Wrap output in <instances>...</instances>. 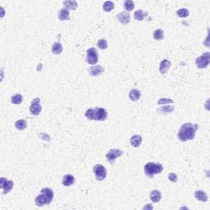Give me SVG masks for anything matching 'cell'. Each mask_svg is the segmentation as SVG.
Masks as SVG:
<instances>
[{"instance_id":"6da1fadb","label":"cell","mask_w":210,"mask_h":210,"mask_svg":"<svg viewBox=\"0 0 210 210\" xmlns=\"http://www.w3.org/2000/svg\"><path fill=\"white\" fill-rule=\"evenodd\" d=\"M199 128L197 124L192 123H185L181 126L178 132V139L182 142L187 141H191L195 138V132Z\"/></svg>"},{"instance_id":"7a4b0ae2","label":"cell","mask_w":210,"mask_h":210,"mask_svg":"<svg viewBox=\"0 0 210 210\" xmlns=\"http://www.w3.org/2000/svg\"><path fill=\"white\" fill-rule=\"evenodd\" d=\"M54 198V192L50 188H43L41 190V195H39L36 198V204L42 207L45 204H49Z\"/></svg>"},{"instance_id":"3957f363","label":"cell","mask_w":210,"mask_h":210,"mask_svg":"<svg viewBox=\"0 0 210 210\" xmlns=\"http://www.w3.org/2000/svg\"><path fill=\"white\" fill-rule=\"evenodd\" d=\"M85 116L89 120L104 121L108 118V113L103 108H89L85 112Z\"/></svg>"},{"instance_id":"277c9868","label":"cell","mask_w":210,"mask_h":210,"mask_svg":"<svg viewBox=\"0 0 210 210\" xmlns=\"http://www.w3.org/2000/svg\"><path fill=\"white\" fill-rule=\"evenodd\" d=\"M163 170V167L161 163H148L144 165V172L146 176L149 178H153L154 175L161 173Z\"/></svg>"},{"instance_id":"5b68a950","label":"cell","mask_w":210,"mask_h":210,"mask_svg":"<svg viewBox=\"0 0 210 210\" xmlns=\"http://www.w3.org/2000/svg\"><path fill=\"white\" fill-rule=\"evenodd\" d=\"M210 62V54L208 52H206L201 56L196 58L195 60V64L197 66L198 68L203 69V68H206L208 66Z\"/></svg>"},{"instance_id":"8992f818","label":"cell","mask_w":210,"mask_h":210,"mask_svg":"<svg viewBox=\"0 0 210 210\" xmlns=\"http://www.w3.org/2000/svg\"><path fill=\"white\" fill-rule=\"evenodd\" d=\"M99 56H98V52L95 48H90L87 50V55L85 61L90 65H95L98 62Z\"/></svg>"},{"instance_id":"52a82bcc","label":"cell","mask_w":210,"mask_h":210,"mask_svg":"<svg viewBox=\"0 0 210 210\" xmlns=\"http://www.w3.org/2000/svg\"><path fill=\"white\" fill-rule=\"evenodd\" d=\"M93 171L95 172L97 181H103L105 179V177L107 176V171L105 169V167L100 164H96L93 167Z\"/></svg>"},{"instance_id":"ba28073f","label":"cell","mask_w":210,"mask_h":210,"mask_svg":"<svg viewBox=\"0 0 210 210\" xmlns=\"http://www.w3.org/2000/svg\"><path fill=\"white\" fill-rule=\"evenodd\" d=\"M123 154L122 151L120 150V149H110L108 153L106 154V158L108 159V161L111 164H113L115 163V160L118 158L121 157Z\"/></svg>"},{"instance_id":"9c48e42d","label":"cell","mask_w":210,"mask_h":210,"mask_svg":"<svg viewBox=\"0 0 210 210\" xmlns=\"http://www.w3.org/2000/svg\"><path fill=\"white\" fill-rule=\"evenodd\" d=\"M30 112L32 115H39L41 112L40 99L39 98H36L31 102V105L30 107Z\"/></svg>"},{"instance_id":"30bf717a","label":"cell","mask_w":210,"mask_h":210,"mask_svg":"<svg viewBox=\"0 0 210 210\" xmlns=\"http://www.w3.org/2000/svg\"><path fill=\"white\" fill-rule=\"evenodd\" d=\"M13 186H14V183L13 181H9L4 177H1V188L3 189L4 195L10 192L13 189Z\"/></svg>"},{"instance_id":"8fae6325","label":"cell","mask_w":210,"mask_h":210,"mask_svg":"<svg viewBox=\"0 0 210 210\" xmlns=\"http://www.w3.org/2000/svg\"><path fill=\"white\" fill-rule=\"evenodd\" d=\"M104 69L101 66H92L89 68V74L91 77H98L103 72Z\"/></svg>"},{"instance_id":"7c38bea8","label":"cell","mask_w":210,"mask_h":210,"mask_svg":"<svg viewBox=\"0 0 210 210\" xmlns=\"http://www.w3.org/2000/svg\"><path fill=\"white\" fill-rule=\"evenodd\" d=\"M117 17L121 23L122 24H128L130 22V20H131V16H130V13H126V12H122V13H118Z\"/></svg>"},{"instance_id":"4fadbf2b","label":"cell","mask_w":210,"mask_h":210,"mask_svg":"<svg viewBox=\"0 0 210 210\" xmlns=\"http://www.w3.org/2000/svg\"><path fill=\"white\" fill-rule=\"evenodd\" d=\"M170 67H171V62L168 61L167 59H164L160 62L159 72H161V74H165L166 72H167Z\"/></svg>"},{"instance_id":"5bb4252c","label":"cell","mask_w":210,"mask_h":210,"mask_svg":"<svg viewBox=\"0 0 210 210\" xmlns=\"http://www.w3.org/2000/svg\"><path fill=\"white\" fill-rule=\"evenodd\" d=\"M75 177L71 174L65 175L63 178H62V184L65 186H70L74 184Z\"/></svg>"},{"instance_id":"9a60e30c","label":"cell","mask_w":210,"mask_h":210,"mask_svg":"<svg viewBox=\"0 0 210 210\" xmlns=\"http://www.w3.org/2000/svg\"><path fill=\"white\" fill-rule=\"evenodd\" d=\"M58 19L60 21H66L70 19L69 10L66 8H62L58 13Z\"/></svg>"},{"instance_id":"2e32d148","label":"cell","mask_w":210,"mask_h":210,"mask_svg":"<svg viewBox=\"0 0 210 210\" xmlns=\"http://www.w3.org/2000/svg\"><path fill=\"white\" fill-rule=\"evenodd\" d=\"M141 93L140 90H136V89H133L131 90L129 93V98L131 101H137L141 99Z\"/></svg>"},{"instance_id":"e0dca14e","label":"cell","mask_w":210,"mask_h":210,"mask_svg":"<svg viewBox=\"0 0 210 210\" xmlns=\"http://www.w3.org/2000/svg\"><path fill=\"white\" fill-rule=\"evenodd\" d=\"M195 197L196 200L202 201V202H206L208 200V195L202 190H196L195 192Z\"/></svg>"},{"instance_id":"ac0fdd59","label":"cell","mask_w":210,"mask_h":210,"mask_svg":"<svg viewBox=\"0 0 210 210\" xmlns=\"http://www.w3.org/2000/svg\"><path fill=\"white\" fill-rule=\"evenodd\" d=\"M162 199V195L160 191L157 190H153L151 193H150V200L153 201L154 203H158Z\"/></svg>"},{"instance_id":"d6986e66","label":"cell","mask_w":210,"mask_h":210,"mask_svg":"<svg viewBox=\"0 0 210 210\" xmlns=\"http://www.w3.org/2000/svg\"><path fill=\"white\" fill-rule=\"evenodd\" d=\"M63 5L67 9H71V10H76L78 7V4H77V1H74V0H68V1H64L63 2Z\"/></svg>"},{"instance_id":"ffe728a7","label":"cell","mask_w":210,"mask_h":210,"mask_svg":"<svg viewBox=\"0 0 210 210\" xmlns=\"http://www.w3.org/2000/svg\"><path fill=\"white\" fill-rule=\"evenodd\" d=\"M141 142H142V136H133L131 138V144L135 148H137L141 145Z\"/></svg>"},{"instance_id":"44dd1931","label":"cell","mask_w":210,"mask_h":210,"mask_svg":"<svg viewBox=\"0 0 210 210\" xmlns=\"http://www.w3.org/2000/svg\"><path fill=\"white\" fill-rule=\"evenodd\" d=\"M175 107L173 105H172V106L167 105V106H162V107H160V108L158 109V111H159L160 113H163V114L165 113V114H166V113H172Z\"/></svg>"},{"instance_id":"7402d4cb","label":"cell","mask_w":210,"mask_h":210,"mask_svg":"<svg viewBox=\"0 0 210 210\" xmlns=\"http://www.w3.org/2000/svg\"><path fill=\"white\" fill-rule=\"evenodd\" d=\"M147 15H148L147 13H144L142 10H137L134 13V17H135L136 20L141 21H143L147 17Z\"/></svg>"},{"instance_id":"603a6c76","label":"cell","mask_w":210,"mask_h":210,"mask_svg":"<svg viewBox=\"0 0 210 210\" xmlns=\"http://www.w3.org/2000/svg\"><path fill=\"white\" fill-rule=\"evenodd\" d=\"M62 49H63L62 45L59 42L54 43V44H53V46H52V52H53V54H60L62 52Z\"/></svg>"},{"instance_id":"cb8c5ba5","label":"cell","mask_w":210,"mask_h":210,"mask_svg":"<svg viewBox=\"0 0 210 210\" xmlns=\"http://www.w3.org/2000/svg\"><path fill=\"white\" fill-rule=\"evenodd\" d=\"M26 122L23 119H21V120L17 121L15 122V127L17 129L18 131H23L26 128Z\"/></svg>"},{"instance_id":"d4e9b609","label":"cell","mask_w":210,"mask_h":210,"mask_svg":"<svg viewBox=\"0 0 210 210\" xmlns=\"http://www.w3.org/2000/svg\"><path fill=\"white\" fill-rule=\"evenodd\" d=\"M23 101V97L22 95L17 94V95H13L12 99H11V102L13 103V104H20Z\"/></svg>"},{"instance_id":"484cf974","label":"cell","mask_w":210,"mask_h":210,"mask_svg":"<svg viewBox=\"0 0 210 210\" xmlns=\"http://www.w3.org/2000/svg\"><path fill=\"white\" fill-rule=\"evenodd\" d=\"M103 9L107 12V13H109L112 10L114 9V3L111 1H107L103 3Z\"/></svg>"},{"instance_id":"4316f807","label":"cell","mask_w":210,"mask_h":210,"mask_svg":"<svg viewBox=\"0 0 210 210\" xmlns=\"http://www.w3.org/2000/svg\"><path fill=\"white\" fill-rule=\"evenodd\" d=\"M164 38L163 31L162 29H158L154 32V39L156 40H162Z\"/></svg>"},{"instance_id":"83f0119b","label":"cell","mask_w":210,"mask_h":210,"mask_svg":"<svg viewBox=\"0 0 210 210\" xmlns=\"http://www.w3.org/2000/svg\"><path fill=\"white\" fill-rule=\"evenodd\" d=\"M177 14L179 17L184 18V17H187L189 16L190 12H189V10L186 9V8H181V9H179V10L177 11Z\"/></svg>"},{"instance_id":"f1b7e54d","label":"cell","mask_w":210,"mask_h":210,"mask_svg":"<svg viewBox=\"0 0 210 210\" xmlns=\"http://www.w3.org/2000/svg\"><path fill=\"white\" fill-rule=\"evenodd\" d=\"M124 8H125L126 10L127 11L133 10L134 8H135V3L131 0H126V1H125V3H124Z\"/></svg>"},{"instance_id":"f546056e","label":"cell","mask_w":210,"mask_h":210,"mask_svg":"<svg viewBox=\"0 0 210 210\" xmlns=\"http://www.w3.org/2000/svg\"><path fill=\"white\" fill-rule=\"evenodd\" d=\"M97 45L100 49H106L108 48V42L104 39H101L98 41Z\"/></svg>"},{"instance_id":"4dcf8cb0","label":"cell","mask_w":210,"mask_h":210,"mask_svg":"<svg viewBox=\"0 0 210 210\" xmlns=\"http://www.w3.org/2000/svg\"><path fill=\"white\" fill-rule=\"evenodd\" d=\"M174 101L171 99H167V98H163V99H160L158 102V104L162 105V104H167V103H173Z\"/></svg>"},{"instance_id":"1f68e13d","label":"cell","mask_w":210,"mask_h":210,"mask_svg":"<svg viewBox=\"0 0 210 210\" xmlns=\"http://www.w3.org/2000/svg\"><path fill=\"white\" fill-rule=\"evenodd\" d=\"M168 180L172 182H177V176L175 173H170L168 175Z\"/></svg>"},{"instance_id":"d6a6232c","label":"cell","mask_w":210,"mask_h":210,"mask_svg":"<svg viewBox=\"0 0 210 210\" xmlns=\"http://www.w3.org/2000/svg\"><path fill=\"white\" fill-rule=\"evenodd\" d=\"M146 208L152 209V208H153V206H152V205H147V206H145V207H144V209H146Z\"/></svg>"}]
</instances>
